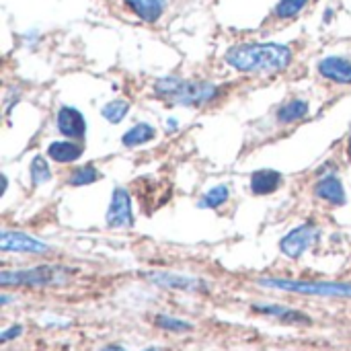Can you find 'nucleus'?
I'll return each instance as SVG.
<instances>
[{
  "instance_id": "1",
  "label": "nucleus",
  "mask_w": 351,
  "mask_h": 351,
  "mask_svg": "<svg viewBox=\"0 0 351 351\" xmlns=\"http://www.w3.org/2000/svg\"><path fill=\"white\" fill-rule=\"evenodd\" d=\"M226 62L247 74H276L290 66L292 49L282 43H243L226 51Z\"/></svg>"
},
{
  "instance_id": "2",
  "label": "nucleus",
  "mask_w": 351,
  "mask_h": 351,
  "mask_svg": "<svg viewBox=\"0 0 351 351\" xmlns=\"http://www.w3.org/2000/svg\"><path fill=\"white\" fill-rule=\"evenodd\" d=\"M154 93L162 101H171L175 105L185 107H199L218 97V86L204 80H183L179 76L158 78L154 82Z\"/></svg>"
},
{
  "instance_id": "3",
  "label": "nucleus",
  "mask_w": 351,
  "mask_h": 351,
  "mask_svg": "<svg viewBox=\"0 0 351 351\" xmlns=\"http://www.w3.org/2000/svg\"><path fill=\"white\" fill-rule=\"evenodd\" d=\"M259 286L294 292L302 296H321V298H351V284L346 282H311V280H288V278H259Z\"/></svg>"
},
{
  "instance_id": "4",
  "label": "nucleus",
  "mask_w": 351,
  "mask_h": 351,
  "mask_svg": "<svg viewBox=\"0 0 351 351\" xmlns=\"http://www.w3.org/2000/svg\"><path fill=\"white\" fill-rule=\"evenodd\" d=\"M72 269L60 267V265H37L29 269L19 271H2L0 274V286H25V288H47V286H62L68 282Z\"/></svg>"
},
{
  "instance_id": "5",
  "label": "nucleus",
  "mask_w": 351,
  "mask_h": 351,
  "mask_svg": "<svg viewBox=\"0 0 351 351\" xmlns=\"http://www.w3.org/2000/svg\"><path fill=\"white\" fill-rule=\"evenodd\" d=\"M319 237H321V228L317 224L313 222L300 224L280 241V251L290 259H300L308 249L317 245Z\"/></svg>"
},
{
  "instance_id": "6",
  "label": "nucleus",
  "mask_w": 351,
  "mask_h": 351,
  "mask_svg": "<svg viewBox=\"0 0 351 351\" xmlns=\"http://www.w3.org/2000/svg\"><path fill=\"white\" fill-rule=\"evenodd\" d=\"M142 276L150 284L160 286V288H167V290L191 292V294H206V292H210V286L202 278H191V276L171 274V271H146Z\"/></svg>"
},
{
  "instance_id": "7",
  "label": "nucleus",
  "mask_w": 351,
  "mask_h": 351,
  "mask_svg": "<svg viewBox=\"0 0 351 351\" xmlns=\"http://www.w3.org/2000/svg\"><path fill=\"white\" fill-rule=\"evenodd\" d=\"M0 251L2 253H25V255H45L49 253V245L43 241L16 232V230H2L0 234Z\"/></svg>"
},
{
  "instance_id": "8",
  "label": "nucleus",
  "mask_w": 351,
  "mask_h": 351,
  "mask_svg": "<svg viewBox=\"0 0 351 351\" xmlns=\"http://www.w3.org/2000/svg\"><path fill=\"white\" fill-rule=\"evenodd\" d=\"M132 224H134L132 195L125 187H115L111 193L109 210H107V226L109 228H128Z\"/></svg>"
},
{
  "instance_id": "9",
  "label": "nucleus",
  "mask_w": 351,
  "mask_h": 351,
  "mask_svg": "<svg viewBox=\"0 0 351 351\" xmlns=\"http://www.w3.org/2000/svg\"><path fill=\"white\" fill-rule=\"evenodd\" d=\"M56 125L58 132L66 138V140H82L86 134V119L84 115L70 105H62L58 115H56Z\"/></svg>"
},
{
  "instance_id": "10",
  "label": "nucleus",
  "mask_w": 351,
  "mask_h": 351,
  "mask_svg": "<svg viewBox=\"0 0 351 351\" xmlns=\"http://www.w3.org/2000/svg\"><path fill=\"white\" fill-rule=\"evenodd\" d=\"M251 308L263 317H271L286 325H313V319L306 313L284 306V304H253Z\"/></svg>"
},
{
  "instance_id": "11",
  "label": "nucleus",
  "mask_w": 351,
  "mask_h": 351,
  "mask_svg": "<svg viewBox=\"0 0 351 351\" xmlns=\"http://www.w3.org/2000/svg\"><path fill=\"white\" fill-rule=\"evenodd\" d=\"M319 72L337 84H351V62L341 56H327L319 62Z\"/></svg>"
},
{
  "instance_id": "12",
  "label": "nucleus",
  "mask_w": 351,
  "mask_h": 351,
  "mask_svg": "<svg viewBox=\"0 0 351 351\" xmlns=\"http://www.w3.org/2000/svg\"><path fill=\"white\" fill-rule=\"evenodd\" d=\"M317 197H321L323 202H329L333 206H343L348 204V193L343 189V183L335 177V175H327L323 177L317 187H315Z\"/></svg>"
},
{
  "instance_id": "13",
  "label": "nucleus",
  "mask_w": 351,
  "mask_h": 351,
  "mask_svg": "<svg viewBox=\"0 0 351 351\" xmlns=\"http://www.w3.org/2000/svg\"><path fill=\"white\" fill-rule=\"evenodd\" d=\"M284 177L274 169H261L251 175V191L255 195H271L282 187Z\"/></svg>"
},
{
  "instance_id": "14",
  "label": "nucleus",
  "mask_w": 351,
  "mask_h": 351,
  "mask_svg": "<svg viewBox=\"0 0 351 351\" xmlns=\"http://www.w3.org/2000/svg\"><path fill=\"white\" fill-rule=\"evenodd\" d=\"M84 148L72 140H58L47 146V156L56 162H76L82 156Z\"/></svg>"
},
{
  "instance_id": "15",
  "label": "nucleus",
  "mask_w": 351,
  "mask_h": 351,
  "mask_svg": "<svg viewBox=\"0 0 351 351\" xmlns=\"http://www.w3.org/2000/svg\"><path fill=\"white\" fill-rule=\"evenodd\" d=\"M154 138H156V130L150 123H136L121 136V144L125 148H136V146H142Z\"/></svg>"
},
{
  "instance_id": "16",
  "label": "nucleus",
  "mask_w": 351,
  "mask_h": 351,
  "mask_svg": "<svg viewBox=\"0 0 351 351\" xmlns=\"http://www.w3.org/2000/svg\"><path fill=\"white\" fill-rule=\"evenodd\" d=\"M125 4L142 19V21H156L162 14L165 0H125Z\"/></svg>"
},
{
  "instance_id": "17",
  "label": "nucleus",
  "mask_w": 351,
  "mask_h": 351,
  "mask_svg": "<svg viewBox=\"0 0 351 351\" xmlns=\"http://www.w3.org/2000/svg\"><path fill=\"white\" fill-rule=\"evenodd\" d=\"M308 115V103L302 99H292L286 105L278 109V121L280 123H294Z\"/></svg>"
},
{
  "instance_id": "18",
  "label": "nucleus",
  "mask_w": 351,
  "mask_h": 351,
  "mask_svg": "<svg viewBox=\"0 0 351 351\" xmlns=\"http://www.w3.org/2000/svg\"><path fill=\"white\" fill-rule=\"evenodd\" d=\"M154 325L162 331H169V333H191L193 331V325L189 321L171 317V315H162V313L154 317Z\"/></svg>"
},
{
  "instance_id": "19",
  "label": "nucleus",
  "mask_w": 351,
  "mask_h": 351,
  "mask_svg": "<svg viewBox=\"0 0 351 351\" xmlns=\"http://www.w3.org/2000/svg\"><path fill=\"white\" fill-rule=\"evenodd\" d=\"M130 113V103L123 99H115L111 103H107L101 111V115L109 121V123H121L125 119V115Z\"/></svg>"
},
{
  "instance_id": "20",
  "label": "nucleus",
  "mask_w": 351,
  "mask_h": 351,
  "mask_svg": "<svg viewBox=\"0 0 351 351\" xmlns=\"http://www.w3.org/2000/svg\"><path fill=\"white\" fill-rule=\"evenodd\" d=\"M29 171H31V181H33V185H43V183L51 181V177H53V175H51V169H49V162H47L43 156H33Z\"/></svg>"
},
{
  "instance_id": "21",
  "label": "nucleus",
  "mask_w": 351,
  "mask_h": 351,
  "mask_svg": "<svg viewBox=\"0 0 351 351\" xmlns=\"http://www.w3.org/2000/svg\"><path fill=\"white\" fill-rule=\"evenodd\" d=\"M99 171L93 167V165H82V167H78V169H74L72 171V175H70V185L72 187H82V185H90V183H95V181H99Z\"/></svg>"
},
{
  "instance_id": "22",
  "label": "nucleus",
  "mask_w": 351,
  "mask_h": 351,
  "mask_svg": "<svg viewBox=\"0 0 351 351\" xmlns=\"http://www.w3.org/2000/svg\"><path fill=\"white\" fill-rule=\"evenodd\" d=\"M228 197H230L228 187H226V185H216V187H212V189L204 195V199L199 202V206H202V208L218 210L220 206H224V204L228 202Z\"/></svg>"
},
{
  "instance_id": "23",
  "label": "nucleus",
  "mask_w": 351,
  "mask_h": 351,
  "mask_svg": "<svg viewBox=\"0 0 351 351\" xmlns=\"http://www.w3.org/2000/svg\"><path fill=\"white\" fill-rule=\"evenodd\" d=\"M306 2L308 0H280L276 6V14L280 19H294L306 6Z\"/></svg>"
},
{
  "instance_id": "24",
  "label": "nucleus",
  "mask_w": 351,
  "mask_h": 351,
  "mask_svg": "<svg viewBox=\"0 0 351 351\" xmlns=\"http://www.w3.org/2000/svg\"><path fill=\"white\" fill-rule=\"evenodd\" d=\"M21 335H23V325H12V327L4 329V331L0 333V341H2V343H8V341L16 339V337H21Z\"/></svg>"
},
{
  "instance_id": "25",
  "label": "nucleus",
  "mask_w": 351,
  "mask_h": 351,
  "mask_svg": "<svg viewBox=\"0 0 351 351\" xmlns=\"http://www.w3.org/2000/svg\"><path fill=\"white\" fill-rule=\"evenodd\" d=\"M101 351H128L123 346H117V343H109L105 348H101Z\"/></svg>"
},
{
  "instance_id": "26",
  "label": "nucleus",
  "mask_w": 351,
  "mask_h": 351,
  "mask_svg": "<svg viewBox=\"0 0 351 351\" xmlns=\"http://www.w3.org/2000/svg\"><path fill=\"white\" fill-rule=\"evenodd\" d=\"M142 351H162L160 348H148V350H142Z\"/></svg>"
}]
</instances>
